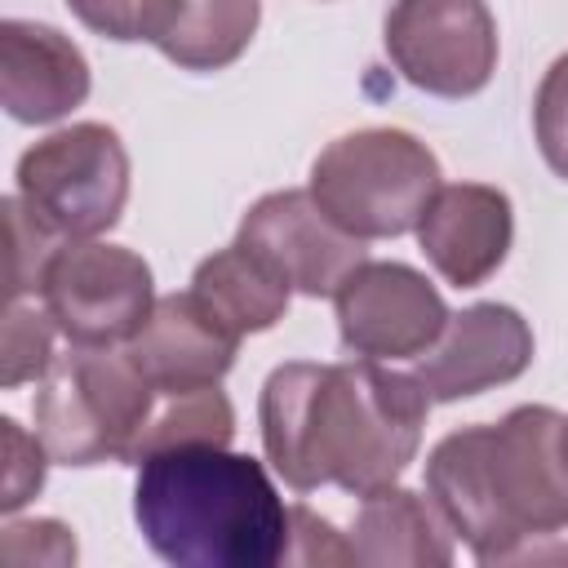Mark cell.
Instances as JSON below:
<instances>
[{"mask_svg":"<svg viewBox=\"0 0 568 568\" xmlns=\"http://www.w3.org/2000/svg\"><path fill=\"white\" fill-rule=\"evenodd\" d=\"M426 404L422 382L382 359L280 364L257 404L266 462L297 493L337 484L368 497L417 457Z\"/></svg>","mask_w":568,"mask_h":568,"instance_id":"1","label":"cell"},{"mask_svg":"<svg viewBox=\"0 0 568 568\" xmlns=\"http://www.w3.org/2000/svg\"><path fill=\"white\" fill-rule=\"evenodd\" d=\"M564 417L546 404L510 408L493 426H462L430 448L426 493L479 564L524 559L528 541L568 528Z\"/></svg>","mask_w":568,"mask_h":568,"instance_id":"2","label":"cell"},{"mask_svg":"<svg viewBox=\"0 0 568 568\" xmlns=\"http://www.w3.org/2000/svg\"><path fill=\"white\" fill-rule=\"evenodd\" d=\"M133 519L173 568H271L284 564L293 506L262 462L226 444H178L138 462Z\"/></svg>","mask_w":568,"mask_h":568,"instance_id":"3","label":"cell"},{"mask_svg":"<svg viewBox=\"0 0 568 568\" xmlns=\"http://www.w3.org/2000/svg\"><path fill=\"white\" fill-rule=\"evenodd\" d=\"M36 435L62 466L133 462L146 422L155 417V386L129 351L75 346L53 355L36 390Z\"/></svg>","mask_w":568,"mask_h":568,"instance_id":"4","label":"cell"},{"mask_svg":"<svg viewBox=\"0 0 568 568\" xmlns=\"http://www.w3.org/2000/svg\"><path fill=\"white\" fill-rule=\"evenodd\" d=\"M439 191V160L404 129H355L333 138L311 164V195L359 240L417 231Z\"/></svg>","mask_w":568,"mask_h":568,"instance_id":"5","label":"cell"},{"mask_svg":"<svg viewBox=\"0 0 568 568\" xmlns=\"http://www.w3.org/2000/svg\"><path fill=\"white\" fill-rule=\"evenodd\" d=\"M18 195L62 240L111 231L129 200V155L120 133L84 120L40 138L18 160Z\"/></svg>","mask_w":568,"mask_h":568,"instance_id":"6","label":"cell"},{"mask_svg":"<svg viewBox=\"0 0 568 568\" xmlns=\"http://www.w3.org/2000/svg\"><path fill=\"white\" fill-rule=\"evenodd\" d=\"M40 297L71 346L133 342L155 306L151 266L133 248L102 240H67L44 271Z\"/></svg>","mask_w":568,"mask_h":568,"instance_id":"7","label":"cell"},{"mask_svg":"<svg viewBox=\"0 0 568 568\" xmlns=\"http://www.w3.org/2000/svg\"><path fill=\"white\" fill-rule=\"evenodd\" d=\"M382 40L395 71L435 98H470L497 71V22L484 0H395Z\"/></svg>","mask_w":568,"mask_h":568,"instance_id":"8","label":"cell"},{"mask_svg":"<svg viewBox=\"0 0 568 568\" xmlns=\"http://www.w3.org/2000/svg\"><path fill=\"white\" fill-rule=\"evenodd\" d=\"M333 302L346 351L364 359H417L448 324L439 288L404 262H359Z\"/></svg>","mask_w":568,"mask_h":568,"instance_id":"9","label":"cell"},{"mask_svg":"<svg viewBox=\"0 0 568 568\" xmlns=\"http://www.w3.org/2000/svg\"><path fill=\"white\" fill-rule=\"evenodd\" d=\"M244 248H253L288 288L306 297H333L346 275L368 262L364 240L342 231L311 191H271L262 195L235 235Z\"/></svg>","mask_w":568,"mask_h":568,"instance_id":"10","label":"cell"},{"mask_svg":"<svg viewBox=\"0 0 568 568\" xmlns=\"http://www.w3.org/2000/svg\"><path fill=\"white\" fill-rule=\"evenodd\" d=\"M532 364V328L515 306L475 302L448 315L439 342L417 355V382L435 404L484 395L515 382Z\"/></svg>","mask_w":568,"mask_h":568,"instance_id":"11","label":"cell"},{"mask_svg":"<svg viewBox=\"0 0 568 568\" xmlns=\"http://www.w3.org/2000/svg\"><path fill=\"white\" fill-rule=\"evenodd\" d=\"M240 351V333H231L195 293L155 297L146 324L133 333L129 355L155 395H182L200 386H217Z\"/></svg>","mask_w":568,"mask_h":568,"instance_id":"12","label":"cell"},{"mask_svg":"<svg viewBox=\"0 0 568 568\" xmlns=\"http://www.w3.org/2000/svg\"><path fill=\"white\" fill-rule=\"evenodd\" d=\"M417 240H422L426 262L453 288H475L510 253V240H515L510 200L506 191L484 186V182L439 186L417 222Z\"/></svg>","mask_w":568,"mask_h":568,"instance_id":"13","label":"cell"},{"mask_svg":"<svg viewBox=\"0 0 568 568\" xmlns=\"http://www.w3.org/2000/svg\"><path fill=\"white\" fill-rule=\"evenodd\" d=\"M89 98V62L44 22H0V102L18 124H49Z\"/></svg>","mask_w":568,"mask_h":568,"instance_id":"14","label":"cell"},{"mask_svg":"<svg viewBox=\"0 0 568 568\" xmlns=\"http://www.w3.org/2000/svg\"><path fill=\"white\" fill-rule=\"evenodd\" d=\"M355 564L368 568H444L453 564V528L408 488H377L364 497L351 524Z\"/></svg>","mask_w":568,"mask_h":568,"instance_id":"15","label":"cell"},{"mask_svg":"<svg viewBox=\"0 0 568 568\" xmlns=\"http://www.w3.org/2000/svg\"><path fill=\"white\" fill-rule=\"evenodd\" d=\"M191 293L240 337L248 333H266L284 320L288 311V284L240 240L231 248H217L213 257H204L195 266Z\"/></svg>","mask_w":568,"mask_h":568,"instance_id":"16","label":"cell"},{"mask_svg":"<svg viewBox=\"0 0 568 568\" xmlns=\"http://www.w3.org/2000/svg\"><path fill=\"white\" fill-rule=\"evenodd\" d=\"M257 18L262 0H182L155 49L182 71H222L248 49Z\"/></svg>","mask_w":568,"mask_h":568,"instance_id":"17","label":"cell"},{"mask_svg":"<svg viewBox=\"0 0 568 568\" xmlns=\"http://www.w3.org/2000/svg\"><path fill=\"white\" fill-rule=\"evenodd\" d=\"M235 439V408L217 386H200V390H182V395H164V408H155V417L146 422V435L133 453V466L160 448H178V444H231Z\"/></svg>","mask_w":568,"mask_h":568,"instance_id":"18","label":"cell"},{"mask_svg":"<svg viewBox=\"0 0 568 568\" xmlns=\"http://www.w3.org/2000/svg\"><path fill=\"white\" fill-rule=\"evenodd\" d=\"M4 217H9V244H13V253H9V297L22 302L27 293H40L44 271H49L53 253H58L67 240H62L53 226H44V222L22 204V195H9V200H4Z\"/></svg>","mask_w":568,"mask_h":568,"instance_id":"19","label":"cell"},{"mask_svg":"<svg viewBox=\"0 0 568 568\" xmlns=\"http://www.w3.org/2000/svg\"><path fill=\"white\" fill-rule=\"evenodd\" d=\"M67 4L89 31L106 36V40H120V44L151 40V44H160L164 31L173 27L182 0H67Z\"/></svg>","mask_w":568,"mask_h":568,"instance_id":"20","label":"cell"},{"mask_svg":"<svg viewBox=\"0 0 568 568\" xmlns=\"http://www.w3.org/2000/svg\"><path fill=\"white\" fill-rule=\"evenodd\" d=\"M53 315L13 302L4 315V386H22L31 377H44L53 364Z\"/></svg>","mask_w":568,"mask_h":568,"instance_id":"21","label":"cell"},{"mask_svg":"<svg viewBox=\"0 0 568 568\" xmlns=\"http://www.w3.org/2000/svg\"><path fill=\"white\" fill-rule=\"evenodd\" d=\"M532 129H537L541 160L568 182V53L555 58L550 71L541 75V89L532 102Z\"/></svg>","mask_w":568,"mask_h":568,"instance_id":"22","label":"cell"},{"mask_svg":"<svg viewBox=\"0 0 568 568\" xmlns=\"http://www.w3.org/2000/svg\"><path fill=\"white\" fill-rule=\"evenodd\" d=\"M0 435H4V497H0V506L4 510H18L22 501H31L40 493V484H44V457L49 453H44L40 435L36 439L22 435V426L13 417L0 422Z\"/></svg>","mask_w":568,"mask_h":568,"instance_id":"23","label":"cell"},{"mask_svg":"<svg viewBox=\"0 0 568 568\" xmlns=\"http://www.w3.org/2000/svg\"><path fill=\"white\" fill-rule=\"evenodd\" d=\"M4 559L9 564H75V537L58 519H31L4 528Z\"/></svg>","mask_w":568,"mask_h":568,"instance_id":"24","label":"cell"},{"mask_svg":"<svg viewBox=\"0 0 568 568\" xmlns=\"http://www.w3.org/2000/svg\"><path fill=\"white\" fill-rule=\"evenodd\" d=\"M284 564H306V568H324V564H355V546L342 541L333 532L328 519H320L306 506H293V537H288V555Z\"/></svg>","mask_w":568,"mask_h":568,"instance_id":"25","label":"cell"},{"mask_svg":"<svg viewBox=\"0 0 568 568\" xmlns=\"http://www.w3.org/2000/svg\"><path fill=\"white\" fill-rule=\"evenodd\" d=\"M559 453H564V466H568V417H564V430H559Z\"/></svg>","mask_w":568,"mask_h":568,"instance_id":"26","label":"cell"}]
</instances>
